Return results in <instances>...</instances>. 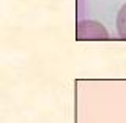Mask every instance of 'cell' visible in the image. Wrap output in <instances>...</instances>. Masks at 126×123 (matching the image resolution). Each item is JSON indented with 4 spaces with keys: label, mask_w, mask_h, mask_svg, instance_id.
Masks as SVG:
<instances>
[{
    "label": "cell",
    "mask_w": 126,
    "mask_h": 123,
    "mask_svg": "<svg viewBox=\"0 0 126 123\" xmlns=\"http://www.w3.org/2000/svg\"><path fill=\"white\" fill-rule=\"evenodd\" d=\"M79 38L80 39H107L109 33L99 22L94 21H82L79 24Z\"/></svg>",
    "instance_id": "obj_1"
},
{
    "label": "cell",
    "mask_w": 126,
    "mask_h": 123,
    "mask_svg": "<svg viewBox=\"0 0 126 123\" xmlns=\"http://www.w3.org/2000/svg\"><path fill=\"white\" fill-rule=\"evenodd\" d=\"M117 32L121 38L126 39V3L120 8L117 14Z\"/></svg>",
    "instance_id": "obj_2"
}]
</instances>
